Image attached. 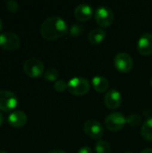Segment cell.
<instances>
[{
    "label": "cell",
    "mask_w": 152,
    "mask_h": 153,
    "mask_svg": "<svg viewBox=\"0 0 152 153\" xmlns=\"http://www.w3.org/2000/svg\"><path fill=\"white\" fill-rule=\"evenodd\" d=\"M68 26L65 21L59 16H51L46 19L40 26L42 37L47 40L57 39L66 34Z\"/></svg>",
    "instance_id": "cell-1"
},
{
    "label": "cell",
    "mask_w": 152,
    "mask_h": 153,
    "mask_svg": "<svg viewBox=\"0 0 152 153\" xmlns=\"http://www.w3.org/2000/svg\"><path fill=\"white\" fill-rule=\"evenodd\" d=\"M67 89L70 93L76 96H82L89 91L90 82L83 77H73L68 82Z\"/></svg>",
    "instance_id": "cell-2"
},
{
    "label": "cell",
    "mask_w": 152,
    "mask_h": 153,
    "mask_svg": "<svg viewBox=\"0 0 152 153\" xmlns=\"http://www.w3.org/2000/svg\"><path fill=\"white\" fill-rule=\"evenodd\" d=\"M21 44L20 37L13 31H5L0 34V48L6 51L16 50Z\"/></svg>",
    "instance_id": "cell-3"
},
{
    "label": "cell",
    "mask_w": 152,
    "mask_h": 153,
    "mask_svg": "<svg viewBox=\"0 0 152 153\" xmlns=\"http://www.w3.org/2000/svg\"><path fill=\"white\" fill-rule=\"evenodd\" d=\"M19 104L17 96L10 91L0 90V110L9 112L13 110Z\"/></svg>",
    "instance_id": "cell-4"
},
{
    "label": "cell",
    "mask_w": 152,
    "mask_h": 153,
    "mask_svg": "<svg viewBox=\"0 0 152 153\" xmlns=\"http://www.w3.org/2000/svg\"><path fill=\"white\" fill-rule=\"evenodd\" d=\"M23 71L28 76L38 78L44 73V65L39 59L36 57H30L23 64Z\"/></svg>",
    "instance_id": "cell-5"
},
{
    "label": "cell",
    "mask_w": 152,
    "mask_h": 153,
    "mask_svg": "<svg viewBox=\"0 0 152 153\" xmlns=\"http://www.w3.org/2000/svg\"><path fill=\"white\" fill-rule=\"evenodd\" d=\"M95 20L99 25L101 27H108L110 26L115 19L113 11L108 6H99L94 13Z\"/></svg>",
    "instance_id": "cell-6"
},
{
    "label": "cell",
    "mask_w": 152,
    "mask_h": 153,
    "mask_svg": "<svg viewBox=\"0 0 152 153\" xmlns=\"http://www.w3.org/2000/svg\"><path fill=\"white\" fill-rule=\"evenodd\" d=\"M127 123L126 117L119 112H115L109 114L105 120V125L110 131H119Z\"/></svg>",
    "instance_id": "cell-7"
},
{
    "label": "cell",
    "mask_w": 152,
    "mask_h": 153,
    "mask_svg": "<svg viewBox=\"0 0 152 153\" xmlns=\"http://www.w3.org/2000/svg\"><path fill=\"white\" fill-rule=\"evenodd\" d=\"M114 65L115 67L119 72L127 73L132 70L133 65V61L129 54L125 52H120L116 55L114 58Z\"/></svg>",
    "instance_id": "cell-8"
},
{
    "label": "cell",
    "mask_w": 152,
    "mask_h": 153,
    "mask_svg": "<svg viewBox=\"0 0 152 153\" xmlns=\"http://www.w3.org/2000/svg\"><path fill=\"white\" fill-rule=\"evenodd\" d=\"M83 129L87 135H89L90 138L97 139V140L100 139L104 133L102 125L98 120H94V119H90L86 121L83 126Z\"/></svg>",
    "instance_id": "cell-9"
},
{
    "label": "cell",
    "mask_w": 152,
    "mask_h": 153,
    "mask_svg": "<svg viewBox=\"0 0 152 153\" xmlns=\"http://www.w3.org/2000/svg\"><path fill=\"white\" fill-rule=\"evenodd\" d=\"M106 106L110 109L118 108L122 104V95L116 90H110L107 92L104 98Z\"/></svg>",
    "instance_id": "cell-10"
},
{
    "label": "cell",
    "mask_w": 152,
    "mask_h": 153,
    "mask_svg": "<svg viewBox=\"0 0 152 153\" xmlns=\"http://www.w3.org/2000/svg\"><path fill=\"white\" fill-rule=\"evenodd\" d=\"M138 51L143 56L152 54V33H144L141 36L137 43Z\"/></svg>",
    "instance_id": "cell-11"
},
{
    "label": "cell",
    "mask_w": 152,
    "mask_h": 153,
    "mask_svg": "<svg viewBox=\"0 0 152 153\" xmlns=\"http://www.w3.org/2000/svg\"><path fill=\"white\" fill-rule=\"evenodd\" d=\"M93 15V8L88 4H78L74 9V16L78 21L86 22Z\"/></svg>",
    "instance_id": "cell-12"
},
{
    "label": "cell",
    "mask_w": 152,
    "mask_h": 153,
    "mask_svg": "<svg viewBox=\"0 0 152 153\" xmlns=\"http://www.w3.org/2000/svg\"><path fill=\"white\" fill-rule=\"evenodd\" d=\"M27 115L21 110H15L10 113L7 117L8 124L13 127H22L27 123Z\"/></svg>",
    "instance_id": "cell-13"
},
{
    "label": "cell",
    "mask_w": 152,
    "mask_h": 153,
    "mask_svg": "<svg viewBox=\"0 0 152 153\" xmlns=\"http://www.w3.org/2000/svg\"><path fill=\"white\" fill-rule=\"evenodd\" d=\"M92 86L94 90L98 92H104L106 91L109 87V82L108 80L100 75H97L92 78Z\"/></svg>",
    "instance_id": "cell-14"
},
{
    "label": "cell",
    "mask_w": 152,
    "mask_h": 153,
    "mask_svg": "<svg viewBox=\"0 0 152 153\" xmlns=\"http://www.w3.org/2000/svg\"><path fill=\"white\" fill-rule=\"evenodd\" d=\"M106 36H107V33L103 29L96 28V29L90 30L88 38H89V40L91 44L98 45V44H100L105 39Z\"/></svg>",
    "instance_id": "cell-15"
},
{
    "label": "cell",
    "mask_w": 152,
    "mask_h": 153,
    "mask_svg": "<svg viewBox=\"0 0 152 153\" xmlns=\"http://www.w3.org/2000/svg\"><path fill=\"white\" fill-rule=\"evenodd\" d=\"M141 134L142 137L147 141L152 140V117L147 119L142 126Z\"/></svg>",
    "instance_id": "cell-16"
},
{
    "label": "cell",
    "mask_w": 152,
    "mask_h": 153,
    "mask_svg": "<svg viewBox=\"0 0 152 153\" xmlns=\"http://www.w3.org/2000/svg\"><path fill=\"white\" fill-rule=\"evenodd\" d=\"M95 151L97 153H110L111 152V147L108 142L100 140L96 143Z\"/></svg>",
    "instance_id": "cell-17"
},
{
    "label": "cell",
    "mask_w": 152,
    "mask_h": 153,
    "mask_svg": "<svg viewBox=\"0 0 152 153\" xmlns=\"http://www.w3.org/2000/svg\"><path fill=\"white\" fill-rule=\"evenodd\" d=\"M59 77V72L56 68H49L44 74V79L48 82H55Z\"/></svg>",
    "instance_id": "cell-18"
},
{
    "label": "cell",
    "mask_w": 152,
    "mask_h": 153,
    "mask_svg": "<svg viewBox=\"0 0 152 153\" xmlns=\"http://www.w3.org/2000/svg\"><path fill=\"white\" fill-rule=\"evenodd\" d=\"M83 30H84V27L82 24L74 23L72 25V27L70 29V35L72 37H78L82 34Z\"/></svg>",
    "instance_id": "cell-19"
},
{
    "label": "cell",
    "mask_w": 152,
    "mask_h": 153,
    "mask_svg": "<svg viewBox=\"0 0 152 153\" xmlns=\"http://www.w3.org/2000/svg\"><path fill=\"white\" fill-rule=\"evenodd\" d=\"M126 120H127V123L130 124L133 126H136L140 125V123L142 122L141 117L139 115H137V114H132V115H130L126 118Z\"/></svg>",
    "instance_id": "cell-20"
},
{
    "label": "cell",
    "mask_w": 152,
    "mask_h": 153,
    "mask_svg": "<svg viewBox=\"0 0 152 153\" xmlns=\"http://www.w3.org/2000/svg\"><path fill=\"white\" fill-rule=\"evenodd\" d=\"M5 6H6V9L9 12H11V13H15L19 9V4L14 0H8V1H6L5 2Z\"/></svg>",
    "instance_id": "cell-21"
},
{
    "label": "cell",
    "mask_w": 152,
    "mask_h": 153,
    "mask_svg": "<svg viewBox=\"0 0 152 153\" xmlns=\"http://www.w3.org/2000/svg\"><path fill=\"white\" fill-rule=\"evenodd\" d=\"M54 88L56 91H57L59 92H63L65 89H67V83L63 80H58L55 82Z\"/></svg>",
    "instance_id": "cell-22"
},
{
    "label": "cell",
    "mask_w": 152,
    "mask_h": 153,
    "mask_svg": "<svg viewBox=\"0 0 152 153\" xmlns=\"http://www.w3.org/2000/svg\"><path fill=\"white\" fill-rule=\"evenodd\" d=\"M78 153H93V152H92V150H91L90 147H88V146H83V147H82L81 149H79Z\"/></svg>",
    "instance_id": "cell-23"
},
{
    "label": "cell",
    "mask_w": 152,
    "mask_h": 153,
    "mask_svg": "<svg viewBox=\"0 0 152 153\" xmlns=\"http://www.w3.org/2000/svg\"><path fill=\"white\" fill-rule=\"evenodd\" d=\"M48 153H66L65 151L63 150H53V151H50Z\"/></svg>",
    "instance_id": "cell-24"
},
{
    "label": "cell",
    "mask_w": 152,
    "mask_h": 153,
    "mask_svg": "<svg viewBox=\"0 0 152 153\" xmlns=\"http://www.w3.org/2000/svg\"><path fill=\"white\" fill-rule=\"evenodd\" d=\"M141 153H152V149H150V148L149 149H145Z\"/></svg>",
    "instance_id": "cell-25"
},
{
    "label": "cell",
    "mask_w": 152,
    "mask_h": 153,
    "mask_svg": "<svg viewBox=\"0 0 152 153\" xmlns=\"http://www.w3.org/2000/svg\"><path fill=\"white\" fill-rule=\"evenodd\" d=\"M3 122H4V116L0 113V126L3 124Z\"/></svg>",
    "instance_id": "cell-26"
},
{
    "label": "cell",
    "mask_w": 152,
    "mask_h": 153,
    "mask_svg": "<svg viewBox=\"0 0 152 153\" xmlns=\"http://www.w3.org/2000/svg\"><path fill=\"white\" fill-rule=\"evenodd\" d=\"M2 28H3V22H2V20L0 19V30H2Z\"/></svg>",
    "instance_id": "cell-27"
},
{
    "label": "cell",
    "mask_w": 152,
    "mask_h": 153,
    "mask_svg": "<svg viewBox=\"0 0 152 153\" xmlns=\"http://www.w3.org/2000/svg\"><path fill=\"white\" fill-rule=\"evenodd\" d=\"M150 83H151V88H152V78L151 79V82H150Z\"/></svg>",
    "instance_id": "cell-28"
},
{
    "label": "cell",
    "mask_w": 152,
    "mask_h": 153,
    "mask_svg": "<svg viewBox=\"0 0 152 153\" xmlns=\"http://www.w3.org/2000/svg\"><path fill=\"white\" fill-rule=\"evenodd\" d=\"M0 153H7V152H4V151H0Z\"/></svg>",
    "instance_id": "cell-29"
},
{
    "label": "cell",
    "mask_w": 152,
    "mask_h": 153,
    "mask_svg": "<svg viewBox=\"0 0 152 153\" xmlns=\"http://www.w3.org/2000/svg\"><path fill=\"white\" fill-rule=\"evenodd\" d=\"M125 153H133V152H126Z\"/></svg>",
    "instance_id": "cell-30"
}]
</instances>
